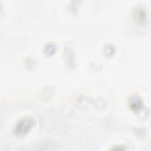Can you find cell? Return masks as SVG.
Returning <instances> with one entry per match:
<instances>
[{"mask_svg":"<svg viewBox=\"0 0 151 151\" xmlns=\"http://www.w3.org/2000/svg\"><path fill=\"white\" fill-rule=\"evenodd\" d=\"M34 124V122L32 118L29 117L22 118L17 123L16 126H15L14 132L18 136H24L29 132V130L33 127Z\"/></svg>","mask_w":151,"mask_h":151,"instance_id":"6da1fadb","label":"cell"}]
</instances>
